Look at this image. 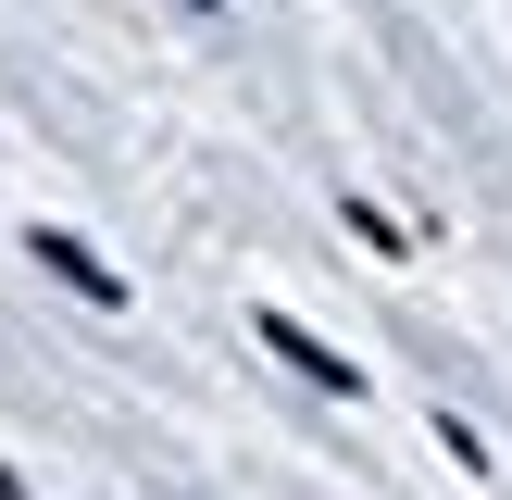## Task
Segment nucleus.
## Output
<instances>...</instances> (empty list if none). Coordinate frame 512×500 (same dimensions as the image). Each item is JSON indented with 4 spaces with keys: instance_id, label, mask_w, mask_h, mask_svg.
<instances>
[{
    "instance_id": "nucleus-2",
    "label": "nucleus",
    "mask_w": 512,
    "mask_h": 500,
    "mask_svg": "<svg viewBox=\"0 0 512 500\" xmlns=\"http://www.w3.org/2000/svg\"><path fill=\"white\" fill-rule=\"evenodd\" d=\"M38 263H50V275H75V288H88V300H113V263H88V250H75V238H38Z\"/></svg>"
},
{
    "instance_id": "nucleus-1",
    "label": "nucleus",
    "mask_w": 512,
    "mask_h": 500,
    "mask_svg": "<svg viewBox=\"0 0 512 500\" xmlns=\"http://www.w3.org/2000/svg\"><path fill=\"white\" fill-rule=\"evenodd\" d=\"M263 338H275V350H288V363H300V375H313V388H338V400H350V388H363V375H350V363H338V350H325V338H300V325H288V313H263Z\"/></svg>"
}]
</instances>
